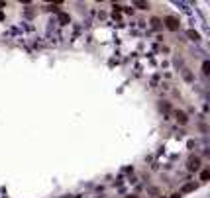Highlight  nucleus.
Returning <instances> with one entry per match:
<instances>
[{
	"mask_svg": "<svg viewBox=\"0 0 210 198\" xmlns=\"http://www.w3.org/2000/svg\"><path fill=\"white\" fill-rule=\"evenodd\" d=\"M163 24H165V28H167V30H171V32H177L179 30V18H175V16H167L163 20Z\"/></svg>",
	"mask_w": 210,
	"mask_h": 198,
	"instance_id": "f257e3e1",
	"label": "nucleus"
},
{
	"mask_svg": "<svg viewBox=\"0 0 210 198\" xmlns=\"http://www.w3.org/2000/svg\"><path fill=\"white\" fill-rule=\"evenodd\" d=\"M187 169H189V171H198L200 169V157H191L187 161Z\"/></svg>",
	"mask_w": 210,
	"mask_h": 198,
	"instance_id": "f03ea898",
	"label": "nucleus"
},
{
	"mask_svg": "<svg viewBox=\"0 0 210 198\" xmlns=\"http://www.w3.org/2000/svg\"><path fill=\"white\" fill-rule=\"evenodd\" d=\"M175 120L181 124V126H185V124L189 122V116H187L185 112H175Z\"/></svg>",
	"mask_w": 210,
	"mask_h": 198,
	"instance_id": "7ed1b4c3",
	"label": "nucleus"
},
{
	"mask_svg": "<svg viewBox=\"0 0 210 198\" xmlns=\"http://www.w3.org/2000/svg\"><path fill=\"white\" fill-rule=\"evenodd\" d=\"M187 35H189V39H192V41H198L200 39V33L194 32V30H189V32H187Z\"/></svg>",
	"mask_w": 210,
	"mask_h": 198,
	"instance_id": "20e7f679",
	"label": "nucleus"
},
{
	"mask_svg": "<svg viewBox=\"0 0 210 198\" xmlns=\"http://www.w3.org/2000/svg\"><path fill=\"white\" fill-rule=\"evenodd\" d=\"M194 188H197V185H194V182H189V185H185L183 188H181V192H183V194L185 192H192Z\"/></svg>",
	"mask_w": 210,
	"mask_h": 198,
	"instance_id": "39448f33",
	"label": "nucleus"
},
{
	"mask_svg": "<svg viewBox=\"0 0 210 198\" xmlns=\"http://www.w3.org/2000/svg\"><path fill=\"white\" fill-rule=\"evenodd\" d=\"M202 73H204V75H208V73H210V63L208 61L202 63Z\"/></svg>",
	"mask_w": 210,
	"mask_h": 198,
	"instance_id": "423d86ee",
	"label": "nucleus"
},
{
	"mask_svg": "<svg viewBox=\"0 0 210 198\" xmlns=\"http://www.w3.org/2000/svg\"><path fill=\"white\" fill-rule=\"evenodd\" d=\"M210 179V171H202L200 173V180H208Z\"/></svg>",
	"mask_w": 210,
	"mask_h": 198,
	"instance_id": "0eeeda50",
	"label": "nucleus"
},
{
	"mask_svg": "<svg viewBox=\"0 0 210 198\" xmlns=\"http://www.w3.org/2000/svg\"><path fill=\"white\" fill-rule=\"evenodd\" d=\"M136 6H137V8H141V10L149 8V4H146V2H136Z\"/></svg>",
	"mask_w": 210,
	"mask_h": 198,
	"instance_id": "6e6552de",
	"label": "nucleus"
},
{
	"mask_svg": "<svg viewBox=\"0 0 210 198\" xmlns=\"http://www.w3.org/2000/svg\"><path fill=\"white\" fill-rule=\"evenodd\" d=\"M59 20L63 22V24H67V22H69V16H67V14H59Z\"/></svg>",
	"mask_w": 210,
	"mask_h": 198,
	"instance_id": "1a4fd4ad",
	"label": "nucleus"
},
{
	"mask_svg": "<svg viewBox=\"0 0 210 198\" xmlns=\"http://www.w3.org/2000/svg\"><path fill=\"white\" fill-rule=\"evenodd\" d=\"M130 198H136V196H130Z\"/></svg>",
	"mask_w": 210,
	"mask_h": 198,
	"instance_id": "9d476101",
	"label": "nucleus"
}]
</instances>
